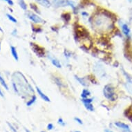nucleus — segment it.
<instances>
[{
  "label": "nucleus",
  "instance_id": "f8f14e48",
  "mask_svg": "<svg viewBox=\"0 0 132 132\" xmlns=\"http://www.w3.org/2000/svg\"><path fill=\"white\" fill-rule=\"evenodd\" d=\"M36 100H37V97H36L35 95H33L32 96V97H31V99L28 100V102H26V106H32V104L35 103V102L36 101Z\"/></svg>",
  "mask_w": 132,
  "mask_h": 132
},
{
  "label": "nucleus",
  "instance_id": "2f4dec72",
  "mask_svg": "<svg viewBox=\"0 0 132 132\" xmlns=\"http://www.w3.org/2000/svg\"><path fill=\"white\" fill-rule=\"evenodd\" d=\"M74 132H82V131H76Z\"/></svg>",
  "mask_w": 132,
  "mask_h": 132
},
{
  "label": "nucleus",
  "instance_id": "423d86ee",
  "mask_svg": "<svg viewBox=\"0 0 132 132\" xmlns=\"http://www.w3.org/2000/svg\"><path fill=\"white\" fill-rule=\"evenodd\" d=\"M31 46H32V51L37 55V56L42 57L44 55L43 48L39 47V46L36 45L35 44H31Z\"/></svg>",
  "mask_w": 132,
  "mask_h": 132
},
{
  "label": "nucleus",
  "instance_id": "b1692460",
  "mask_svg": "<svg viewBox=\"0 0 132 132\" xmlns=\"http://www.w3.org/2000/svg\"><path fill=\"white\" fill-rule=\"evenodd\" d=\"M55 82H56V84L57 85H58L59 87H62V82H61V81L60 80H59L58 78H55Z\"/></svg>",
  "mask_w": 132,
  "mask_h": 132
},
{
  "label": "nucleus",
  "instance_id": "f03ea898",
  "mask_svg": "<svg viewBox=\"0 0 132 132\" xmlns=\"http://www.w3.org/2000/svg\"><path fill=\"white\" fill-rule=\"evenodd\" d=\"M103 93L104 97L108 100L114 101L116 99V95L114 92V88L110 85H106L103 89Z\"/></svg>",
  "mask_w": 132,
  "mask_h": 132
},
{
  "label": "nucleus",
  "instance_id": "6e6552de",
  "mask_svg": "<svg viewBox=\"0 0 132 132\" xmlns=\"http://www.w3.org/2000/svg\"><path fill=\"white\" fill-rule=\"evenodd\" d=\"M11 54L13 55V57H14L16 61L19 60V56H18V51H17V49L15 46H11Z\"/></svg>",
  "mask_w": 132,
  "mask_h": 132
},
{
  "label": "nucleus",
  "instance_id": "f3484780",
  "mask_svg": "<svg viewBox=\"0 0 132 132\" xmlns=\"http://www.w3.org/2000/svg\"><path fill=\"white\" fill-rule=\"evenodd\" d=\"M18 3H19L20 7H21L23 10H26V9H27V6H26V3L24 2V0H18Z\"/></svg>",
  "mask_w": 132,
  "mask_h": 132
},
{
  "label": "nucleus",
  "instance_id": "0eeeda50",
  "mask_svg": "<svg viewBox=\"0 0 132 132\" xmlns=\"http://www.w3.org/2000/svg\"><path fill=\"white\" fill-rule=\"evenodd\" d=\"M36 91H37V93H38V95L40 96L42 99L44 100V101H45V102H49L51 101L50 100V98L48 97L47 95H45L44 93L41 91V89H39V87H36Z\"/></svg>",
  "mask_w": 132,
  "mask_h": 132
},
{
  "label": "nucleus",
  "instance_id": "4468645a",
  "mask_svg": "<svg viewBox=\"0 0 132 132\" xmlns=\"http://www.w3.org/2000/svg\"><path fill=\"white\" fill-rule=\"evenodd\" d=\"M51 62H52L53 65H54L55 67L57 68H61L62 67V65H61L60 62L58 60H57L55 58L51 59Z\"/></svg>",
  "mask_w": 132,
  "mask_h": 132
},
{
  "label": "nucleus",
  "instance_id": "1a4fd4ad",
  "mask_svg": "<svg viewBox=\"0 0 132 132\" xmlns=\"http://www.w3.org/2000/svg\"><path fill=\"white\" fill-rule=\"evenodd\" d=\"M36 2L39 4L42 5V6H44L46 8H48L51 6V3L48 0H36Z\"/></svg>",
  "mask_w": 132,
  "mask_h": 132
},
{
  "label": "nucleus",
  "instance_id": "c756f323",
  "mask_svg": "<svg viewBox=\"0 0 132 132\" xmlns=\"http://www.w3.org/2000/svg\"><path fill=\"white\" fill-rule=\"evenodd\" d=\"M24 129H25V131H26V132H31V131H29V130H28V129H26V128H25Z\"/></svg>",
  "mask_w": 132,
  "mask_h": 132
},
{
  "label": "nucleus",
  "instance_id": "7c9ffc66",
  "mask_svg": "<svg viewBox=\"0 0 132 132\" xmlns=\"http://www.w3.org/2000/svg\"><path fill=\"white\" fill-rule=\"evenodd\" d=\"M128 2H132V0H128Z\"/></svg>",
  "mask_w": 132,
  "mask_h": 132
},
{
  "label": "nucleus",
  "instance_id": "393cba45",
  "mask_svg": "<svg viewBox=\"0 0 132 132\" xmlns=\"http://www.w3.org/2000/svg\"><path fill=\"white\" fill-rule=\"evenodd\" d=\"M3 1L6 2L9 5H10V6H13V4H14V3H13V2L12 0H3Z\"/></svg>",
  "mask_w": 132,
  "mask_h": 132
},
{
  "label": "nucleus",
  "instance_id": "9d476101",
  "mask_svg": "<svg viewBox=\"0 0 132 132\" xmlns=\"http://www.w3.org/2000/svg\"><path fill=\"white\" fill-rule=\"evenodd\" d=\"M122 32L125 35L128 36V35H129L130 33V29L128 27L127 24H122Z\"/></svg>",
  "mask_w": 132,
  "mask_h": 132
},
{
  "label": "nucleus",
  "instance_id": "2eb2a0df",
  "mask_svg": "<svg viewBox=\"0 0 132 132\" xmlns=\"http://www.w3.org/2000/svg\"><path fill=\"white\" fill-rule=\"evenodd\" d=\"M75 78H76V80H77V81H78V82L80 83V85H82V86H84V87H86V86H87V82H85L84 79L79 78V77H78V76H75Z\"/></svg>",
  "mask_w": 132,
  "mask_h": 132
},
{
  "label": "nucleus",
  "instance_id": "6ab92c4d",
  "mask_svg": "<svg viewBox=\"0 0 132 132\" xmlns=\"http://www.w3.org/2000/svg\"><path fill=\"white\" fill-rule=\"evenodd\" d=\"M93 100L92 98H82V102L84 104H86V103H92Z\"/></svg>",
  "mask_w": 132,
  "mask_h": 132
},
{
  "label": "nucleus",
  "instance_id": "72a5a7b5",
  "mask_svg": "<svg viewBox=\"0 0 132 132\" xmlns=\"http://www.w3.org/2000/svg\"><path fill=\"white\" fill-rule=\"evenodd\" d=\"M41 132H45V131H41Z\"/></svg>",
  "mask_w": 132,
  "mask_h": 132
},
{
  "label": "nucleus",
  "instance_id": "f257e3e1",
  "mask_svg": "<svg viewBox=\"0 0 132 132\" xmlns=\"http://www.w3.org/2000/svg\"><path fill=\"white\" fill-rule=\"evenodd\" d=\"M13 87L15 93L22 95L29 94V92L33 93V89L25 78L20 71H16L12 76Z\"/></svg>",
  "mask_w": 132,
  "mask_h": 132
},
{
  "label": "nucleus",
  "instance_id": "dca6fc26",
  "mask_svg": "<svg viewBox=\"0 0 132 132\" xmlns=\"http://www.w3.org/2000/svg\"><path fill=\"white\" fill-rule=\"evenodd\" d=\"M84 105H85V107L87 110L89 111H94V106L91 103H86V104H84Z\"/></svg>",
  "mask_w": 132,
  "mask_h": 132
},
{
  "label": "nucleus",
  "instance_id": "5701e85b",
  "mask_svg": "<svg viewBox=\"0 0 132 132\" xmlns=\"http://www.w3.org/2000/svg\"><path fill=\"white\" fill-rule=\"evenodd\" d=\"M53 128H54V126H53V125L52 123L48 124L47 127H46L47 130H48V131H51V130H52Z\"/></svg>",
  "mask_w": 132,
  "mask_h": 132
},
{
  "label": "nucleus",
  "instance_id": "a211bd4d",
  "mask_svg": "<svg viewBox=\"0 0 132 132\" xmlns=\"http://www.w3.org/2000/svg\"><path fill=\"white\" fill-rule=\"evenodd\" d=\"M6 17L8 18V19L11 21V22H13V23H17V22H18V20H16L13 16H12L11 15L9 14V13H7L6 14Z\"/></svg>",
  "mask_w": 132,
  "mask_h": 132
},
{
  "label": "nucleus",
  "instance_id": "a878e982",
  "mask_svg": "<svg viewBox=\"0 0 132 132\" xmlns=\"http://www.w3.org/2000/svg\"><path fill=\"white\" fill-rule=\"evenodd\" d=\"M12 35H14V36H16V35H17V30H16V29H15V30H13V32H12Z\"/></svg>",
  "mask_w": 132,
  "mask_h": 132
},
{
  "label": "nucleus",
  "instance_id": "4be33fe9",
  "mask_svg": "<svg viewBox=\"0 0 132 132\" xmlns=\"http://www.w3.org/2000/svg\"><path fill=\"white\" fill-rule=\"evenodd\" d=\"M74 120L76 122H78V124H80V125H82L83 124V122H82V120L80 118H74Z\"/></svg>",
  "mask_w": 132,
  "mask_h": 132
},
{
  "label": "nucleus",
  "instance_id": "7ed1b4c3",
  "mask_svg": "<svg viewBox=\"0 0 132 132\" xmlns=\"http://www.w3.org/2000/svg\"><path fill=\"white\" fill-rule=\"evenodd\" d=\"M27 16L28 18L30 19L31 21L34 22V23H36V24H39V23H42L43 22V20L42 19L39 15H36L35 13H32V12H28L27 13Z\"/></svg>",
  "mask_w": 132,
  "mask_h": 132
},
{
  "label": "nucleus",
  "instance_id": "aec40b11",
  "mask_svg": "<svg viewBox=\"0 0 132 132\" xmlns=\"http://www.w3.org/2000/svg\"><path fill=\"white\" fill-rule=\"evenodd\" d=\"M57 123H58L59 125H60L61 126H62V127L66 125V124H65V122H64V120H63V119L62 118H59L58 120H57Z\"/></svg>",
  "mask_w": 132,
  "mask_h": 132
},
{
  "label": "nucleus",
  "instance_id": "473e14b6",
  "mask_svg": "<svg viewBox=\"0 0 132 132\" xmlns=\"http://www.w3.org/2000/svg\"><path fill=\"white\" fill-rule=\"evenodd\" d=\"M0 51H1V43H0Z\"/></svg>",
  "mask_w": 132,
  "mask_h": 132
},
{
  "label": "nucleus",
  "instance_id": "9b49d317",
  "mask_svg": "<svg viewBox=\"0 0 132 132\" xmlns=\"http://www.w3.org/2000/svg\"><path fill=\"white\" fill-rule=\"evenodd\" d=\"M0 84H1V85L6 90H7V91H9V86L7 85L6 82V81H5V80L4 79V78H3L2 76V75L0 74Z\"/></svg>",
  "mask_w": 132,
  "mask_h": 132
},
{
  "label": "nucleus",
  "instance_id": "c85d7f7f",
  "mask_svg": "<svg viewBox=\"0 0 132 132\" xmlns=\"http://www.w3.org/2000/svg\"><path fill=\"white\" fill-rule=\"evenodd\" d=\"M0 32H4V30H3V29L2 28V27H1V26H0Z\"/></svg>",
  "mask_w": 132,
  "mask_h": 132
},
{
  "label": "nucleus",
  "instance_id": "20e7f679",
  "mask_svg": "<svg viewBox=\"0 0 132 132\" xmlns=\"http://www.w3.org/2000/svg\"><path fill=\"white\" fill-rule=\"evenodd\" d=\"M53 6L55 8H60V7L69 6V0H53Z\"/></svg>",
  "mask_w": 132,
  "mask_h": 132
},
{
  "label": "nucleus",
  "instance_id": "bb28decb",
  "mask_svg": "<svg viewBox=\"0 0 132 132\" xmlns=\"http://www.w3.org/2000/svg\"><path fill=\"white\" fill-rule=\"evenodd\" d=\"M0 96H1L2 97H4V93H3V92H2V91L1 88H0Z\"/></svg>",
  "mask_w": 132,
  "mask_h": 132
},
{
  "label": "nucleus",
  "instance_id": "412c9836",
  "mask_svg": "<svg viewBox=\"0 0 132 132\" xmlns=\"http://www.w3.org/2000/svg\"><path fill=\"white\" fill-rule=\"evenodd\" d=\"M7 125H9V128H10V129H11L12 131H13V132H18V131H17V129H15V128L14 127H13V126L12 125L11 123H9V122H7Z\"/></svg>",
  "mask_w": 132,
  "mask_h": 132
},
{
  "label": "nucleus",
  "instance_id": "39448f33",
  "mask_svg": "<svg viewBox=\"0 0 132 132\" xmlns=\"http://www.w3.org/2000/svg\"><path fill=\"white\" fill-rule=\"evenodd\" d=\"M115 125L118 128H119L122 129L124 132H131L129 126L127 125V124L121 122H115Z\"/></svg>",
  "mask_w": 132,
  "mask_h": 132
},
{
  "label": "nucleus",
  "instance_id": "ddd939ff",
  "mask_svg": "<svg viewBox=\"0 0 132 132\" xmlns=\"http://www.w3.org/2000/svg\"><path fill=\"white\" fill-rule=\"evenodd\" d=\"M90 95H91L90 91H89L88 89H83V91H82V94H81V97H82V98H87Z\"/></svg>",
  "mask_w": 132,
  "mask_h": 132
},
{
  "label": "nucleus",
  "instance_id": "cd10ccee",
  "mask_svg": "<svg viewBox=\"0 0 132 132\" xmlns=\"http://www.w3.org/2000/svg\"><path fill=\"white\" fill-rule=\"evenodd\" d=\"M105 132H113L110 129H105Z\"/></svg>",
  "mask_w": 132,
  "mask_h": 132
}]
</instances>
